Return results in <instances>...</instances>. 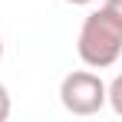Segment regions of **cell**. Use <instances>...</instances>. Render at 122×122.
Segmentation results:
<instances>
[{
  "instance_id": "obj_1",
  "label": "cell",
  "mask_w": 122,
  "mask_h": 122,
  "mask_svg": "<svg viewBox=\"0 0 122 122\" xmlns=\"http://www.w3.org/2000/svg\"><path fill=\"white\" fill-rule=\"evenodd\" d=\"M79 60L86 66H96V69H106L119 60L122 53V23L102 7L96 13H89L82 20V30H79Z\"/></svg>"
},
{
  "instance_id": "obj_2",
  "label": "cell",
  "mask_w": 122,
  "mask_h": 122,
  "mask_svg": "<svg viewBox=\"0 0 122 122\" xmlns=\"http://www.w3.org/2000/svg\"><path fill=\"white\" fill-rule=\"evenodd\" d=\"M60 102L73 116H92L106 106V82L96 73H86V69L69 73L60 86Z\"/></svg>"
},
{
  "instance_id": "obj_3",
  "label": "cell",
  "mask_w": 122,
  "mask_h": 122,
  "mask_svg": "<svg viewBox=\"0 0 122 122\" xmlns=\"http://www.w3.org/2000/svg\"><path fill=\"white\" fill-rule=\"evenodd\" d=\"M106 102L116 109V116H122V76H116V79L106 86Z\"/></svg>"
},
{
  "instance_id": "obj_4",
  "label": "cell",
  "mask_w": 122,
  "mask_h": 122,
  "mask_svg": "<svg viewBox=\"0 0 122 122\" xmlns=\"http://www.w3.org/2000/svg\"><path fill=\"white\" fill-rule=\"evenodd\" d=\"M10 116V92H7V86L0 82V122H7Z\"/></svg>"
},
{
  "instance_id": "obj_5",
  "label": "cell",
  "mask_w": 122,
  "mask_h": 122,
  "mask_svg": "<svg viewBox=\"0 0 122 122\" xmlns=\"http://www.w3.org/2000/svg\"><path fill=\"white\" fill-rule=\"evenodd\" d=\"M106 10H109V13L122 23V0H106Z\"/></svg>"
},
{
  "instance_id": "obj_6",
  "label": "cell",
  "mask_w": 122,
  "mask_h": 122,
  "mask_svg": "<svg viewBox=\"0 0 122 122\" xmlns=\"http://www.w3.org/2000/svg\"><path fill=\"white\" fill-rule=\"evenodd\" d=\"M66 3H73V7H86V3H92V0H66Z\"/></svg>"
},
{
  "instance_id": "obj_7",
  "label": "cell",
  "mask_w": 122,
  "mask_h": 122,
  "mask_svg": "<svg viewBox=\"0 0 122 122\" xmlns=\"http://www.w3.org/2000/svg\"><path fill=\"white\" fill-rule=\"evenodd\" d=\"M0 60H3V40H0Z\"/></svg>"
}]
</instances>
